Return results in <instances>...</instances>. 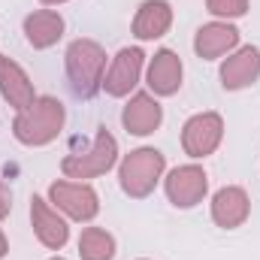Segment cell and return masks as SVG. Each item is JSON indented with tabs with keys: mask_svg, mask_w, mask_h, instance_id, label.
<instances>
[{
	"mask_svg": "<svg viewBox=\"0 0 260 260\" xmlns=\"http://www.w3.org/2000/svg\"><path fill=\"white\" fill-rule=\"evenodd\" d=\"M61 30H64V21H61L55 12H34V15L24 21V34H27L30 46H37V49L52 46V43L61 37Z\"/></svg>",
	"mask_w": 260,
	"mask_h": 260,
	"instance_id": "17",
	"label": "cell"
},
{
	"mask_svg": "<svg viewBox=\"0 0 260 260\" xmlns=\"http://www.w3.org/2000/svg\"><path fill=\"white\" fill-rule=\"evenodd\" d=\"M236 40H239L236 27H230V24H206V27L197 34V52H200L203 58H218L221 52L233 49Z\"/></svg>",
	"mask_w": 260,
	"mask_h": 260,
	"instance_id": "16",
	"label": "cell"
},
{
	"mask_svg": "<svg viewBox=\"0 0 260 260\" xmlns=\"http://www.w3.org/2000/svg\"><path fill=\"white\" fill-rule=\"evenodd\" d=\"M43 3H58V0H43Z\"/></svg>",
	"mask_w": 260,
	"mask_h": 260,
	"instance_id": "22",
	"label": "cell"
},
{
	"mask_svg": "<svg viewBox=\"0 0 260 260\" xmlns=\"http://www.w3.org/2000/svg\"><path fill=\"white\" fill-rule=\"evenodd\" d=\"M0 91H3V97H6L12 106H18V109L34 106V88H30L27 76L12 64L9 58H0Z\"/></svg>",
	"mask_w": 260,
	"mask_h": 260,
	"instance_id": "9",
	"label": "cell"
},
{
	"mask_svg": "<svg viewBox=\"0 0 260 260\" xmlns=\"http://www.w3.org/2000/svg\"><path fill=\"white\" fill-rule=\"evenodd\" d=\"M52 200L64 209L67 215L79 218V221H88L97 215V197L91 188H82V185H67V182H58L52 188Z\"/></svg>",
	"mask_w": 260,
	"mask_h": 260,
	"instance_id": "5",
	"label": "cell"
},
{
	"mask_svg": "<svg viewBox=\"0 0 260 260\" xmlns=\"http://www.w3.org/2000/svg\"><path fill=\"white\" fill-rule=\"evenodd\" d=\"M260 73V52L257 49H242L236 58H230L224 70H221V79L227 88H242L248 85L254 76Z\"/></svg>",
	"mask_w": 260,
	"mask_h": 260,
	"instance_id": "13",
	"label": "cell"
},
{
	"mask_svg": "<svg viewBox=\"0 0 260 260\" xmlns=\"http://www.w3.org/2000/svg\"><path fill=\"white\" fill-rule=\"evenodd\" d=\"M212 215L221 227H239L248 215V197L239 188H224V191H218L215 203H212Z\"/></svg>",
	"mask_w": 260,
	"mask_h": 260,
	"instance_id": "10",
	"label": "cell"
},
{
	"mask_svg": "<svg viewBox=\"0 0 260 260\" xmlns=\"http://www.w3.org/2000/svg\"><path fill=\"white\" fill-rule=\"evenodd\" d=\"M103 52L97 43H88V40H79L70 46L67 52V76H70V85H73V94L76 97H94V91L100 88V73H103Z\"/></svg>",
	"mask_w": 260,
	"mask_h": 260,
	"instance_id": "1",
	"label": "cell"
},
{
	"mask_svg": "<svg viewBox=\"0 0 260 260\" xmlns=\"http://www.w3.org/2000/svg\"><path fill=\"white\" fill-rule=\"evenodd\" d=\"M167 194L170 200L176 203V206H194L200 197L206 194V176H203V170H197V167H182V170H176L170 179H167Z\"/></svg>",
	"mask_w": 260,
	"mask_h": 260,
	"instance_id": "7",
	"label": "cell"
},
{
	"mask_svg": "<svg viewBox=\"0 0 260 260\" xmlns=\"http://www.w3.org/2000/svg\"><path fill=\"white\" fill-rule=\"evenodd\" d=\"M112 160H115V139H112L106 130H100V136H97L91 154H85V157H67L64 173L73 176V179L100 176V173H106V170L112 167Z\"/></svg>",
	"mask_w": 260,
	"mask_h": 260,
	"instance_id": "4",
	"label": "cell"
},
{
	"mask_svg": "<svg viewBox=\"0 0 260 260\" xmlns=\"http://www.w3.org/2000/svg\"><path fill=\"white\" fill-rule=\"evenodd\" d=\"M3 215H9V194H6V188L0 185V218Z\"/></svg>",
	"mask_w": 260,
	"mask_h": 260,
	"instance_id": "20",
	"label": "cell"
},
{
	"mask_svg": "<svg viewBox=\"0 0 260 260\" xmlns=\"http://www.w3.org/2000/svg\"><path fill=\"white\" fill-rule=\"evenodd\" d=\"M164 170V157L154 148H139L121 164V185L130 197H145Z\"/></svg>",
	"mask_w": 260,
	"mask_h": 260,
	"instance_id": "3",
	"label": "cell"
},
{
	"mask_svg": "<svg viewBox=\"0 0 260 260\" xmlns=\"http://www.w3.org/2000/svg\"><path fill=\"white\" fill-rule=\"evenodd\" d=\"M182 82V64L173 52H160L154 61H151V70H148V85L157 91V94H173Z\"/></svg>",
	"mask_w": 260,
	"mask_h": 260,
	"instance_id": "12",
	"label": "cell"
},
{
	"mask_svg": "<svg viewBox=\"0 0 260 260\" xmlns=\"http://www.w3.org/2000/svg\"><path fill=\"white\" fill-rule=\"evenodd\" d=\"M139 67H142V52H139V49H124V52L115 58V64H112V70H109V76L103 79L106 91L115 94V97L127 94L130 88L136 85V79H139Z\"/></svg>",
	"mask_w": 260,
	"mask_h": 260,
	"instance_id": "8",
	"label": "cell"
},
{
	"mask_svg": "<svg viewBox=\"0 0 260 260\" xmlns=\"http://www.w3.org/2000/svg\"><path fill=\"white\" fill-rule=\"evenodd\" d=\"M167 27H170V6H167L164 0H148V3L139 9L136 21H133V30H136L139 40L160 37Z\"/></svg>",
	"mask_w": 260,
	"mask_h": 260,
	"instance_id": "15",
	"label": "cell"
},
{
	"mask_svg": "<svg viewBox=\"0 0 260 260\" xmlns=\"http://www.w3.org/2000/svg\"><path fill=\"white\" fill-rule=\"evenodd\" d=\"M248 0H209V9L215 15H242Z\"/></svg>",
	"mask_w": 260,
	"mask_h": 260,
	"instance_id": "19",
	"label": "cell"
},
{
	"mask_svg": "<svg viewBox=\"0 0 260 260\" xmlns=\"http://www.w3.org/2000/svg\"><path fill=\"white\" fill-rule=\"evenodd\" d=\"M79 251H82V257L85 260H109L112 257V251H115V242H112V236H109L106 230L91 227V230L82 233Z\"/></svg>",
	"mask_w": 260,
	"mask_h": 260,
	"instance_id": "18",
	"label": "cell"
},
{
	"mask_svg": "<svg viewBox=\"0 0 260 260\" xmlns=\"http://www.w3.org/2000/svg\"><path fill=\"white\" fill-rule=\"evenodd\" d=\"M221 139V118L218 115H197L185 124V148L188 154L203 157L209 154Z\"/></svg>",
	"mask_w": 260,
	"mask_h": 260,
	"instance_id": "6",
	"label": "cell"
},
{
	"mask_svg": "<svg viewBox=\"0 0 260 260\" xmlns=\"http://www.w3.org/2000/svg\"><path fill=\"white\" fill-rule=\"evenodd\" d=\"M3 251H6V242H3V233H0V257H3Z\"/></svg>",
	"mask_w": 260,
	"mask_h": 260,
	"instance_id": "21",
	"label": "cell"
},
{
	"mask_svg": "<svg viewBox=\"0 0 260 260\" xmlns=\"http://www.w3.org/2000/svg\"><path fill=\"white\" fill-rule=\"evenodd\" d=\"M124 124H127L130 133H139V136L142 133H151V130L160 124V106L151 97H145V94L133 97V103L124 109Z\"/></svg>",
	"mask_w": 260,
	"mask_h": 260,
	"instance_id": "14",
	"label": "cell"
},
{
	"mask_svg": "<svg viewBox=\"0 0 260 260\" xmlns=\"http://www.w3.org/2000/svg\"><path fill=\"white\" fill-rule=\"evenodd\" d=\"M30 215H34V227H37V236L49 245V248H61L67 242V227L64 221L58 218V215H52L49 212V206L40 200V197H34V203H30Z\"/></svg>",
	"mask_w": 260,
	"mask_h": 260,
	"instance_id": "11",
	"label": "cell"
},
{
	"mask_svg": "<svg viewBox=\"0 0 260 260\" xmlns=\"http://www.w3.org/2000/svg\"><path fill=\"white\" fill-rule=\"evenodd\" d=\"M61 121H64L61 103L52 100V97H43L34 109H27L24 115H18V121H15V136H18L21 142L40 145V142H49V139L58 133Z\"/></svg>",
	"mask_w": 260,
	"mask_h": 260,
	"instance_id": "2",
	"label": "cell"
}]
</instances>
